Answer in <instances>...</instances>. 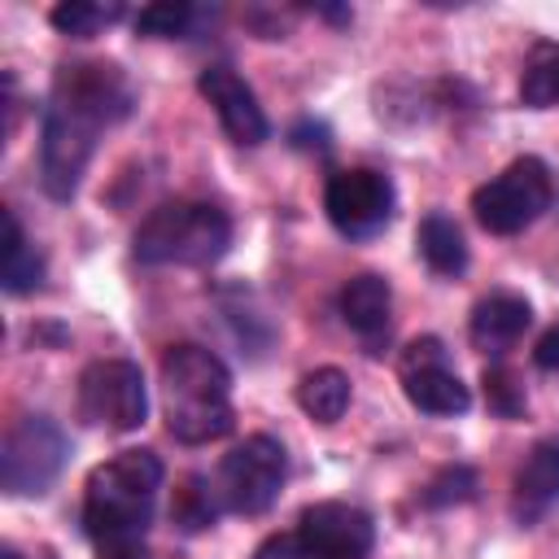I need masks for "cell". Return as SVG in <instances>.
Segmentation results:
<instances>
[{"mask_svg": "<svg viewBox=\"0 0 559 559\" xmlns=\"http://www.w3.org/2000/svg\"><path fill=\"white\" fill-rule=\"evenodd\" d=\"M415 245H419V258L428 262L432 275L454 280V275L467 271V240H463V231L450 214H441V210L424 214V223L415 231Z\"/></svg>", "mask_w": 559, "mask_h": 559, "instance_id": "cell-16", "label": "cell"}, {"mask_svg": "<svg viewBox=\"0 0 559 559\" xmlns=\"http://www.w3.org/2000/svg\"><path fill=\"white\" fill-rule=\"evenodd\" d=\"M288 144H293V148H301V153H328L332 131H328L323 122H314V118H301V122L288 131Z\"/></svg>", "mask_w": 559, "mask_h": 559, "instance_id": "cell-26", "label": "cell"}, {"mask_svg": "<svg viewBox=\"0 0 559 559\" xmlns=\"http://www.w3.org/2000/svg\"><path fill=\"white\" fill-rule=\"evenodd\" d=\"M297 406L314 424H336L349 411V376L341 367H314L297 380Z\"/></svg>", "mask_w": 559, "mask_h": 559, "instance_id": "cell-18", "label": "cell"}, {"mask_svg": "<svg viewBox=\"0 0 559 559\" xmlns=\"http://www.w3.org/2000/svg\"><path fill=\"white\" fill-rule=\"evenodd\" d=\"M533 362H537L542 371H559V323L546 328V332L537 336V345H533Z\"/></svg>", "mask_w": 559, "mask_h": 559, "instance_id": "cell-28", "label": "cell"}, {"mask_svg": "<svg viewBox=\"0 0 559 559\" xmlns=\"http://www.w3.org/2000/svg\"><path fill=\"white\" fill-rule=\"evenodd\" d=\"M253 559H306V555H301V546H297V533H271V537L253 550Z\"/></svg>", "mask_w": 559, "mask_h": 559, "instance_id": "cell-27", "label": "cell"}, {"mask_svg": "<svg viewBox=\"0 0 559 559\" xmlns=\"http://www.w3.org/2000/svg\"><path fill=\"white\" fill-rule=\"evenodd\" d=\"M214 13L218 9H201V4H188V0H157V4H144L131 17V26L144 39H192L197 26Z\"/></svg>", "mask_w": 559, "mask_h": 559, "instance_id": "cell-19", "label": "cell"}, {"mask_svg": "<svg viewBox=\"0 0 559 559\" xmlns=\"http://www.w3.org/2000/svg\"><path fill=\"white\" fill-rule=\"evenodd\" d=\"M559 502V437H546L528 450L511 480V515L520 524H537Z\"/></svg>", "mask_w": 559, "mask_h": 559, "instance_id": "cell-13", "label": "cell"}, {"mask_svg": "<svg viewBox=\"0 0 559 559\" xmlns=\"http://www.w3.org/2000/svg\"><path fill=\"white\" fill-rule=\"evenodd\" d=\"M485 402H489V411L493 415H502V419H520L524 415V384H520V376L507 367V362H493V367H485Z\"/></svg>", "mask_w": 559, "mask_h": 559, "instance_id": "cell-23", "label": "cell"}, {"mask_svg": "<svg viewBox=\"0 0 559 559\" xmlns=\"http://www.w3.org/2000/svg\"><path fill=\"white\" fill-rule=\"evenodd\" d=\"M79 419L105 432H135L148 415V384L131 358H96L79 376Z\"/></svg>", "mask_w": 559, "mask_h": 559, "instance_id": "cell-8", "label": "cell"}, {"mask_svg": "<svg viewBox=\"0 0 559 559\" xmlns=\"http://www.w3.org/2000/svg\"><path fill=\"white\" fill-rule=\"evenodd\" d=\"M323 214L345 240H371L393 218V183L371 166H349L328 175Z\"/></svg>", "mask_w": 559, "mask_h": 559, "instance_id": "cell-9", "label": "cell"}, {"mask_svg": "<svg viewBox=\"0 0 559 559\" xmlns=\"http://www.w3.org/2000/svg\"><path fill=\"white\" fill-rule=\"evenodd\" d=\"M162 476H166V467L153 450H122L87 472L83 533L92 537L100 559L144 550V533L153 524V502H157Z\"/></svg>", "mask_w": 559, "mask_h": 559, "instance_id": "cell-2", "label": "cell"}, {"mask_svg": "<svg viewBox=\"0 0 559 559\" xmlns=\"http://www.w3.org/2000/svg\"><path fill=\"white\" fill-rule=\"evenodd\" d=\"M288 480V454L275 437L253 432L240 445H231L214 472V493L223 502V511L236 515H262L275 507L280 489Z\"/></svg>", "mask_w": 559, "mask_h": 559, "instance_id": "cell-7", "label": "cell"}, {"mask_svg": "<svg viewBox=\"0 0 559 559\" xmlns=\"http://www.w3.org/2000/svg\"><path fill=\"white\" fill-rule=\"evenodd\" d=\"M314 13H319V17H328V22H349V17H354L345 4H314Z\"/></svg>", "mask_w": 559, "mask_h": 559, "instance_id": "cell-30", "label": "cell"}, {"mask_svg": "<svg viewBox=\"0 0 559 559\" xmlns=\"http://www.w3.org/2000/svg\"><path fill=\"white\" fill-rule=\"evenodd\" d=\"M528 323H533V306L520 293H507L502 288V293H489V297H480L472 306L467 336H472V345L480 354H502V349H511L524 336Z\"/></svg>", "mask_w": 559, "mask_h": 559, "instance_id": "cell-14", "label": "cell"}, {"mask_svg": "<svg viewBox=\"0 0 559 559\" xmlns=\"http://www.w3.org/2000/svg\"><path fill=\"white\" fill-rule=\"evenodd\" d=\"M118 559H148L144 550H131V555H118Z\"/></svg>", "mask_w": 559, "mask_h": 559, "instance_id": "cell-31", "label": "cell"}, {"mask_svg": "<svg viewBox=\"0 0 559 559\" xmlns=\"http://www.w3.org/2000/svg\"><path fill=\"white\" fill-rule=\"evenodd\" d=\"M70 459V437L48 415H22L0 441V489L9 498H39Z\"/></svg>", "mask_w": 559, "mask_h": 559, "instance_id": "cell-6", "label": "cell"}, {"mask_svg": "<svg viewBox=\"0 0 559 559\" xmlns=\"http://www.w3.org/2000/svg\"><path fill=\"white\" fill-rule=\"evenodd\" d=\"M297 546L306 559H367L376 546V524L354 502H310L297 520Z\"/></svg>", "mask_w": 559, "mask_h": 559, "instance_id": "cell-10", "label": "cell"}, {"mask_svg": "<svg viewBox=\"0 0 559 559\" xmlns=\"http://www.w3.org/2000/svg\"><path fill=\"white\" fill-rule=\"evenodd\" d=\"M402 393H406V402H411L415 411L437 415V419H445V415H463V411L472 406L467 384H463L445 362H441V367H415V371H402Z\"/></svg>", "mask_w": 559, "mask_h": 559, "instance_id": "cell-15", "label": "cell"}, {"mask_svg": "<svg viewBox=\"0 0 559 559\" xmlns=\"http://www.w3.org/2000/svg\"><path fill=\"white\" fill-rule=\"evenodd\" d=\"M555 201V179L550 166L533 153L515 157L502 175H493L489 183H480L472 192V214L489 236H515L528 223H537Z\"/></svg>", "mask_w": 559, "mask_h": 559, "instance_id": "cell-5", "label": "cell"}, {"mask_svg": "<svg viewBox=\"0 0 559 559\" xmlns=\"http://www.w3.org/2000/svg\"><path fill=\"white\" fill-rule=\"evenodd\" d=\"M231 245V218L210 201H166L131 236L144 266H214Z\"/></svg>", "mask_w": 559, "mask_h": 559, "instance_id": "cell-4", "label": "cell"}, {"mask_svg": "<svg viewBox=\"0 0 559 559\" xmlns=\"http://www.w3.org/2000/svg\"><path fill=\"white\" fill-rule=\"evenodd\" d=\"M197 92L210 100V109L218 114L223 131H227L236 144L253 148V144H262V140L271 135V122H266V114H262L253 87H249L231 66H205V70L197 74Z\"/></svg>", "mask_w": 559, "mask_h": 559, "instance_id": "cell-11", "label": "cell"}, {"mask_svg": "<svg viewBox=\"0 0 559 559\" xmlns=\"http://www.w3.org/2000/svg\"><path fill=\"white\" fill-rule=\"evenodd\" d=\"M122 17H127L122 0H61L48 13V22L70 39H92V35L109 31L114 22H122Z\"/></svg>", "mask_w": 559, "mask_h": 559, "instance_id": "cell-21", "label": "cell"}, {"mask_svg": "<svg viewBox=\"0 0 559 559\" xmlns=\"http://www.w3.org/2000/svg\"><path fill=\"white\" fill-rule=\"evenodd\" d=\"M218 511H223V502H218V493H214V480H205V476H188V480L175 489L170 520H175L179 528L201 533V528H210V524L218 520Z\"/></svg>", "mask_w": 559, "mask_h": 559, "instance_id": "cell-22", "label": "cell"}, {"mask_svg": "<svg viewBox=\"0 0 559 559\" xmlns=\"http://www.w3.org/2000/svg\"><path fill=\"white\" fill-rule=\"evenodd\" d=\"M520 100L528 109L559 105V44L555 39H537L528 48L524 70H520Z\"/></svg>", "mask_w": 559, "mask_h": 559, "instance_id": "cell-20", "label": "cell"}, {"mask_svg": "<svg viewBox=\"0 0 559 559\" xmlns=\"http://www.w3.org/2000/svg\"><path fill=\"white\" fill-rule=\"evenodd\" d=\"M336 310L345 319V328L367 345V354H380V345L389 341V314H393V288L384 275H354L341 297H336Z\"/></svg>", "mask_w": 559, "mask_h": 559, "instance_id": "cell-12", "label": "cell"}, {"mask_svg": "<svg viewBox=\"0 0 559 559\" xmlns=\"http://www.w3.org/2000/svg\"><path fill=\"white\" fill-rule=\"evenodd\" d=\"M0 559H57V550H48V546H35V555H22V550H17L13 542H4Z\"/></svg>", "mask_w": 559, "mask_h": 559, "instance_id": "cell-29", "label": "cell"}, {"mask_svg": "<svg viewBox=\"0 0 559 559\" xmlns=\"http://www.w3.org/2000/svg\"><path fill=\"white\" fill-rule=\"evenodd\" d=\"M0 284L9 297L35 293L44 284V253L26 240L13 210H4V245H0Z\"/></svg>", "mask_w": 559, "mask_h": 559, "instance_id": "cell-17", "label": "cell"}, {"mask_svg": "<svg viewBox=\"0 0 559 559\" xmlns=\"http://www.w3.org/2000/svg\"><path fill=\"white\" fill-rule=\"evenodd\" d=\"M162 402H166V432L183 445H210L231 432V371L205 345H170L162 354Z\"/></svg>", "mask_w": 559, "mask_h": 559, "instance_id": "cell-3", "label": "cell"}, {"mask_svg": "<svg viewBox=\"0 0 559 559\" xmlns=\"http://www.w3.org/2000/svg\"><path fill=\"white\" fill-rule=\"evenodd\" d=\"M441 362H445V345L437 336H415L402 349V358H397V376L402 371H415V367H441Z\"/></svg>", "mask_w": 559, "mask_h": 559, "instance_id": "cell-25", "label": "cell"}, {"mask_svg": "<svg viewBox=\"0 0 559 559\" xmlns=\"http://www.w3.org/2000/svg\"><path fill=\"white\" fill-rule=\"evenodd\" d=\"M476 498V472L454 463V467H441L428 489H424V507H459V502H472Z\"/></svg>", "mask_w": 559, "mask_h": 559, "instance_id": "cell-24", "label": "cell"}, {"mask_svg": "<svg viewBox=\"0 0 559 559\" xmlns=\"http://www.w3.org/2000/svg\"><path fill=\"white\" fill-rule=\"evenodd\" d=\"M135 105L127 74L114 61H66L39 122V183L52 201H70L87 175L105 127L122 122Z\"/></svg>", "mask_w": 559, "mask_h": 559, "instance_id": "cell-1", "label": "cell"}]
</instances>
